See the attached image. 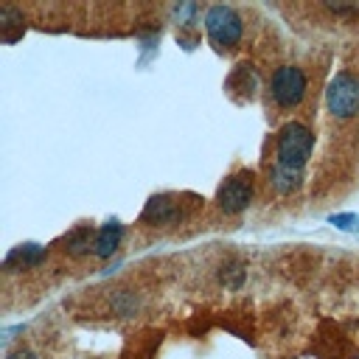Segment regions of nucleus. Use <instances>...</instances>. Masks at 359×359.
Listing matches in <instances>:
<instances>
[{"label": "nucleus", "instance_id": "f257e3e1", "mask_svg": "<svg viewBox=\"0 0 359 359\" xmlns=\"http://www.w3.org/2000/svg\"><path fill=\"white\" fill-rule=\"evenodd\" d=\"M311 146H314V135L306 123L294 121L278 132L275 160H272V171H269V182L278 194H292L300 188L303 168L311 157Z\"/></svg>", "mask_w": 359, "mask_h": 359}, {"label": "nucleus", "instance_id": "f03ea898", "mask_svg": "<svg viewBox=\"0 0 359 359\" xmlns=\"http://www.w3.org/2000/svg\"><path fill=\"white\" fill-rule=\"evenodd\" d=\"M306 87H309V79H306L303 67L280 65V67H275V73L269 79V98L278 109H294L303 101Z\"/></svg>", "mask_w": 359, "mask_h": 359}, {"label": "nucleus", "instance_id": "7ed1b4c3", "mask_svg": "<svg viewBox=\"0 0 359 359\" xmlns=\"http://www.w3.org/2000/svg\"><path fill=\"white\" fill-rule=\"evenodd\" d=\"M205 31L219 50H230L241 42L244 22L233 6H210L205 11Z\"/></svg>", "mask_w": 359, "mask_h": 359}, {"label": "nucleus", "instance_id": "20e7f679", "mask_svg": "<svg viewBox=\"0 0 359 359\" xmlns=\"http://www.w3.org/2000/svg\"><path fill=\"white\" fill-rule=\"evenodd\" d=\"M325 107L337 121H348L359 115V76L342 70L331 79L325 90Z\"/></svg>", "mask_w": 359, "mask_h": 359}, {"label": "nucleus", "instance_id": "39448f33", "mask_svg": "<svg viewBox=\"0 0 359 359\" xmlns=\"http://www.w3.org/2000/svg\"><path fill=\"white\" fill-rule=\"evenodd\" d=\"M250 199H252V174H250V171L230 174V177L219 185V191H216V205H219V210L227 213V216H236V213L247 210Z\"/></svg>", "mask_w": 359, "mask_h": 359}, {"label": "nucleus", "instance_id": "423d86ee", "mask_svg": "<svg viewBox=\"0 0 359 359\" xmlns=\"http://www.w3.org/2000/svg\"><path fill=\"white\" fill-rule=\"evenodd\" d=\"M185 216V202L174 194H157L146 202L143 213H140V224H151V227H163V224H177Z\"/></svg>", "mask_w": 359, "mask_h": 359}, {"label": "nucleus", "instance_id": "0eeeda50", "mask_svg": "<svg viewBox=\"0 0 359 359\" xmlns=\"http://www.w3.org/2000/svg\"><path fill=\"white\" fill-rule=\"evenodd\" d=\"M121 236H123V224H121V222L112 219V222L101 224V227H98V236H95V247H93V252H95L98 258H109V255L118 250Z\"/></svg>", "mask_w": 359, "mask_h": 359}, {"label": "nucleus", "instance_id": "6e6552de", "mask_svg": "<svg viewBox=\"0 0 359 359\" xmlns=\"http://www.w3.org/2000/svg\"><path fill=\"white\" fill-rule=\"evenodd\" d=\"M95 236H98V230H93L90 224L76 227V230L65 238V252H67V255H84V252H90V250L95 247Z\"/></svg>", "mask_w": 359, "mask_h": 359}, {"label": "nucleus", "instance_id": "1a4fd4ad", "mask_svg": "<svg viewBox=\"0 0 359 359\" xmlns=\"http://www.w3.org/2000/svg\"><path fill=\"white\" fill-rule=\"evenodd\" d=\"M42 258H45V250H42V247H36V244H22V247H17V250H11V252L6 255V269H14V266L28 269V266H36Z\"/></svg>", "mask_w": 359, "mask_h": 359}, {"label": "nucleus", "instance_id": "9d476101", "mask_svg": "<svg viewBox=\"0 0 359 359\" xmlns=\"http://www.w3.org/2000/svg\"><path fill=\"white\" fill-rule=\"evenodd\" d=\"M227 87H230V90H238V93L247 95V98H252V90L258 87V79H255L252 65H238V67L233 70V76L227 79Z\"/></svg>", "mask_w": 359, "mask_h": 359}, {"label": "nucleus", "instance_id": "9b49d317", "mask_svg": "<svg viewBox=\"0 0 359 359\" xmlns=\"http://www.w3.org/2000/svg\"><path fill=\"white\" fill-rule=\"evenodd\" d=\"M331 222H334L337 227H342V230H356V227H359V216H353V213H339V216H331Z\"/></svg>", "mask_w": 359, "mask_h": 359}, {"label": "nucleus", "instance_id": "f8f14e48", "mask_svg": "<svg viewBox=\"0 0 359 359\" xmlns=\"http://www.w3.org/2000/svg\"><path fill=\"white\" fill-rule=\"evenodd\" d=\"M6 359H36L31 351H25V348H17V351H11Z\"/></svg>", "mask_w": 359, "mask_h": 359}]
</instances>
